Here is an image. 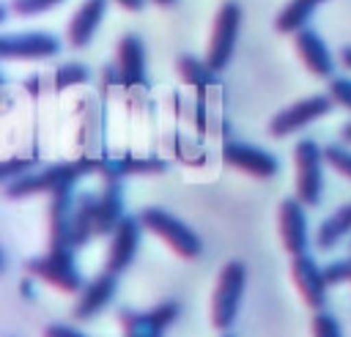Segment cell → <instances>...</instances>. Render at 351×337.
Returning <instances> with one entry per match:
<instances>
[{
	"label": "cell",
	"instance_id": "obj_1",
	"mask_svg": "<svg viewBox=\"0 0 351 337\" xmlns=\"http://www.w3.org/2000/svg\"><path fill=\"white\" fill-rule=\"evenodd\" d=\"M244 285H247V269L241 260H230L225 263V269L219 271L217 288H214V301H211V321L217 329H230L236 315H239V304L244 296Z\"/></svg>",
	"mask_w": 351,
	"mask_h": 337
},
{
	"label": "cell",
	"instance_id": "obj_2",
	"mask_svg": "<svg viewBox=\"0 0 351 337\" xmlns=\"http://www.w3.org/2000/svg\"><path fill=\"white\" fill-rule=\"evenodd\" d=\"M90 167H93L90 162H69V164H52L38 173H25L16 181L5 184V197H27V195H38V192L52 195L58 186L74 184Z\"/></svg>",
	"mask_w": 351,
	"mask_h": 337
},
{
	"label": "cell",
	"instance_id": "obj_3",
	"mask_svg": "<svg viewBox=\"0 0 351 337\" xmlns=\"http://www.w3.org/2000/svg\"><path fill=\"white\" fill-rule=\"evenodd\" d=\"M241 5L236 0H225L217 11V19H214V30H211V41H208V52H206V60L214 71H222L230 58H233V49H236V38H239V30H241Z\"/></svg>",
	"mask_w": 351,
	"mask_h": 337
},
{
	"label": "cell",
	"instance_id": "obj_4",
	"mask_svg": "<svg viewBox=\"0 0 351 337\" xmlns=\"http://www.w3.org/2000/svg\"><path fill=\"white\" fill-rule=\"evenodd\" d=\"M140 219H143V225H145L151 233H156L165 244H170L181 258H195V255H200V238L195 236V230L186 227L181 219L170 216L167 211H162V208H145V211L140 214Z\"/></svg>",
	"mask_w": 351,
	"mask_h": 337
},
{
	"label": "cell",
	"instance_id": "obj_5",
	"mask_svg": "<svg viewBox=\"0 0 351 337\" xmlns=\"http://www.w3.org/2000/svg\"><path fill=\"white\" fill-rule=\"evenodd\" d=\"M27 271L47 279L49 285L66 290V293H74L82 288V277H80V269L74 263V255H71V247L66 249H49L47 255L41 258H33L27 260Z\"/></svg>",
	"mask_w": 351,
	"mask_h": 337
},
{
	"label": "cell",
	"instance_id": "obj_6",
	"mask_svg": "<svg viewBox=\"0 0 351 337\" xmlns=\"http://www.w3.org/2000/svg\"><path fill=\"white\" fill-rule=\"evenodd\" d=\"M321 162H324V151L313 140L296 142V197L304 205L321 203V189H324Z\"/></svg>",
	"mask_w": 351,
	"mask_h": 337
},
{
	"label": "cell",
	"instance_id": "obj_7",
	"mask_svg": "<svg viewBox=\"0 0 351 337\" xmlns=\"http://www.w3.org/2000/svg\"><path fill=\"white\" fill-rule=\"evenodd\" d=\"M332 107H335V99H332V96H324V93H321V96H307V99H302V101H296V104L280 110V112L269 121V132H271L274 137L293 134V132L304 129L307 123L324 118Z\"/></svg>",
	"mask_w": 351,
	"mask_h": 337
},
{
	"label": "cell",
	"instance_id": "obj_8",
	"mask_svg": "<svg viewBox=\"0 0 351 337\" xmlns=\"http://www.w3.org/2000/svg\"><path fill=\"white\" fill-rule=\"evenodd\" d=\"M60 52V41L52 33L44 30H30V33H5L0 36V58L14 60H44L55 58Z\"/></svg>",
	"mask_w": 351,
	"mask_h": 337
},
{
	"label": "cell",
	"instance_id": "obj_9",
	"mask_svg": "<svg viewBox=\"0 0 351 337\" xmlns=\"http://www.w3.org/2000/svg\"><path fill=\"white\" fill-rule=\"evenodd\" d=\"M49 249L71 247V227H74V184H63L49 195ZM74 249V247H71Z\"/></svg>",
	"mask_w": 351,
	"mask_h": 337
},
{
	"label": "cell",
	"instance_id": "obj_10",
	"mask_svg": "<svg viewBox=\"0 0 351 337\" xmlns=\"http://www.w3.org/2000/svg\"><path fill=\"white\" fill-rule=\"evenodd\" d=\"M178 318L176 301H162L151 312H121V326L126 337H165V329Z\"/></svg>",
	"mask_w": 351,
	"mask_h": 337
},
{
	"label": "cell",
	"instance_id": "obj_11",
	"mask_svg": "<svg viewBox=\"0 0 351 337\" xmlns=\"http://www.w3.org/2000/svg\"><path fill=\"white\" fill-rule=\"evenodd\" d=\"M222 159L230 167H239V170H244V173H250L255 178H271L280 170V162L269 151L255 148L250 142H225Z\"/></svg>",
	"mask_w": 351,
	"mask_h": 337
},
{
	"label": "cell",
	"instance_id": "obj_12",
	"mask_svg": "<svg viewBox=\"0 0 351 337\" xmlns=\"http://www.w3.org/2000/svg\"><path fill=\"white\" fill-rule=\"evenodd\" d=\"M291 274H293L296 288H299V293L304 296V301H307L313 310H321L324 301H326V285H329L326 277H324V269H318V263L302 252V255H293Z\"/></svg>",
	"mask_w": 351,
	"mask_h": 337
},
{
	"label": "cell",
	"instance_id": "obj_13",
	"mask_svg": "<svg viewBox=\"0 0 351 337\" xmlns=\"http://www.w3.org/2000/svg\"><path fill=\"white\" fill-rule=\"evenodd\" d=\"M140 227H143V219H137V216H123L118 222V227L112 230V244H110V255H107L110 271L118 274L132 263V258L140 247Z\"/></svg>",
	"mask_w": 351,
	"mask_h": 337
},
{
	"label": "cell",
	"instance_id": "obj_14",
	"mask_svg": "<svg viewBox=\"0 0 351 337\" xmlns=\"http://www.w3.org/2000/svg\"><path fill=\"white\" fill-rule=\"evenodd\" d=\"M280 236L291 255H302L307 247V219L304 203L299 197H288L280 203Z\"/></svg>",
	"mask_w": 351,
	"mask_h": 337
},
{
	"label": "cell",
	"instance_id": "obj_15",
	"mask_svg": "<svg viewBox=\"0 0 351 337\" xmlns=\"http://www.w3.org/2000/svg\"><path fill=\"white\" fill-rule=\"evenodd\" d=\"M296 36V49L304 60V66L315 74V77H329L335 71V60H332V52L329 47L324 44V38L313 30V27H302L293 33Z\"/></svg>",
	"mask_w": 351,
	"mask_h": 337
},
{
	"label": "cell",
	"instance_id": "obj_16",
	"mask_svg": "<svg viewBox=\"0 0 351 337\" xmlns=\"http://www.w3.org/2000/svg\"><path fill=\"white\" fill-rule=\"evenodd\" d=\"M118 71L123 85H143L145 82V47L140 36L126 33L118 44Z\"/></svg>",
	"mask_w": 351,
	"mask_h": 337
},
{
	"label": "cell",
	"instance_id": "obj_17",
	"mask_svg": "<svg viewBox=\"0 0 351 337\" xmlns=\"http://www.w3.org/2000/svg\"><path fill=\"white\" fill-rule=\"evenodd\" d=\"M123 219V189L121 175H107L104 189L99 195V214H96V233H110Z\"/></svg>",
	"mask_w": 351,
	"mask_h": 337
},
{
	"label": "cell",
	"instance_id": "obj_18",
	"mask_svg": "<svg viewBox=\"0 0 351 337\" xmlns=\"http://www.w3.org/2000/svg\"><path fill=\"white\" fill-rule=\"evenodd\" d=\"M104 11H107V0H82V5L74 11L69 22V44L71 47L90 44L99 22L104 19Z\"/></svg>",
	"mask_w": 351,
	"mask_h": 337
},
{
	"label": "cell",
	"instance_id": "obj_19",
	"mask_svg": "<svg viewBox=\"0 0 351 337\" xmlns=\"http://www.w3.org/2000/svg\"><path fill=\"white\" fill-rule=\"evenodd\" d=\"M115 288H118V279H115V271H104V274H99L85 290H82V296H80V301H77V307H74V318H80V321H85V318H90V315H96L99 310H104L107 307V301L115 296Z\"/></svg>",
	"mask_w": 351,
	"mask_h": 337
},
{
	"label": "cell",
	"instance_id": "obj_20",
	"mask_svg": "<svg viewBox=\"0 0 351 337\" xmlns=\"http://www.w3.org/2000/svg\"><path fill=\"white\" fill-rule=\"evenodd\" d=\"M96 214H99V197L96 195H77L74 203V227H71V247L85 244L96 233Z\"/></svg>",
	"mask_w": 351,
	"mask_h": 337
},
{
	"label": "cell",
	"instance_id": "obj_21",
	"mask_svg": "<svg viewBox=\"0 0 351 337\" xmlns=\"http://www.w3.org/2000/svg\"><path fill=\"white\" fill-rule=\"evenodd\" d=\"M321 3H324V0H291V3L277 14L274 27H277L280 33H296V30L307 27L313 11H315Z\"/></svg>",
	"mask_w": 351,
	"mask_h": 337
},
{
	"label": "cell",
	"instance_id": "obj_22",
	"mask_svg": "<svg viewBox=\"0 0 351 337\" xmlns=\"http://www.w3.org/2000/svg\"><path fill=\"white\" fill-rule=\"evenodd\" d=\"M348 233H351V203L340 205L335 214H329L321 222V227H318V247L321 249H332Z\"/></svg>",
	"mask_w": 351,
	"mask_h": 337
},
{
	"label": "cell",
	"instance_id": "obj_23",
	"mask_svg": "<svg viewBox=\"0 0 351 337\" xmlns=\"http://www.w3.org/2000/svg\"><path fill=\"white\" fill-rule=\"evenodd\" d=\"M178 74L184 82L195 85V88H203V85H211L217 79V71L208 66V60H200L195 55H181L178 58Z\"/></svg>",
	"mask_w": 351,
	"mask_h": 337
},
{
	"label": "cell",
	"instance_id": "obj_24",
	"mask_svg": "<svg viewBox=\"0 0 351 337\" xmlns=\"http://www.w3.org/2000/svg\"><path fill=\"white\" fill-rule=\"evenodd\" d=\"M88 77H90V71H88L82 63H63V66H58V71H55V88L63 90V88L88 82Z\"/></svg>",
	"mask_w": 351,
	"mask_h": 337
},
{
	"label": "cell",
	"instance_id": "obj_25",
	"mask_svg": "<svg viewBox=\"0 0 351 337\" xmlns=\"http://www.w3.org/2000/svg\"><path fill=\"white\" fill-rule=\"evenodd\" d=\"M324 159L346 178H351V151L343 148V145H326L324 148Z\"/></svg>",
	"mask_w": 351,
	"mask_h": 337
},
{
	"label": "cell",
	"instance_id": "obj_26",
	"mask_svg": "<svg viewBox=\"0 0 351 337\" xmlns=\"http://www.w3.org/2000/svg\"><path fill=\"white\" fill-rule=\"evenodd\" d=\"M63 0H11V11L19 14V16H36V14L52 11Z\"/></svg>",
	"mask_w": 351,
	"mask_h": 337
},
{
	"label": "cell",
	"instance_id": "obj_27",
	"mask_svg": "<svg viewBox=\"0 0 351 337\" xmlns=\"http://www.w3.org/2000/svg\"><path fill=\"white\" fill-rule=\"evenodd\" d=\"M313 337H343L337 321L329 312H318L313 318Z\"/></svg>",
	"mask_w": 351,
	"mask_h": 337
},
{
	"label": "cell",
	"instance_id": "obj_28",
	"mask_svg": "<svg viewBox=\"0 0 351 337\" xmlns=\"http://www.w3.org/2000/svg\"><path fill=\"white\" fill-rule=\"evenodd\" d=\"M329 96L335 99V104L351 110V79L348 77H335L329 82Z\"/></svg>",
	"mask_w": 351,
	"mask_h": 337
},
{
	"label": "cell",
	"instance_id": "obj_29",
	"mask_svg": "<svg viewBox=\"0 0 351 337\" xmlns=\"http://www.w3.org/2000/svg\"><path fill=\"white\" fill-rule=\"evenodd\" d=\"M33 167V162L30 159H14V162H3V167H0V178L8 184L14 175L19 178V175H25V170H30Z\"/></svg>",
	"mask_w": 351,
	"mask_h": 337
},
{
	"label": "cell",
	"instance_id": "obj_30",
	"mask_svg": "<svg viewBox=\"0 0 351 337\" xmlns=\"http://www.w3.org/2000/svg\"><path fill=\"white\" fill-rule=\"evenodd\" d=\"M44 337H85V334H80V332H74V329H69V326L55 323V326H47Z\"/></svg>",
	"mask_w": 351,
	"mask_h": 337
},
{
	"label": "cell",
	"instance_id": "obj_31",
	"mask_svg": "<svg viewBox=\"0 0 351 337\" xmlns=\"http://www.w3.org/2000/svg\"><path fill=\"white\" fill-rule=\"evenodd\" d=\"M123 8H129V11H140L143 5H145V0H118Z\"/></svg>",
	"mask_w": 351,
	"mask_h": 337
},
{
	"label": "cell",
	"instance_id": "obj_32",
	"mask_svg": "<svg viewBox=\"0 0 351 337\" xmlns=\"http://www.w3.org/2000/svg\"><path fill=\"white\" fill-rule=\"evenodd\" d=\"M340 60H343V66H348V68H351V47H343Z\"/></svg>",
	"mask_w": 351,
	"mask_h": 337
},
{
	"label": "cell",
	"instance_id": "obj_33",
	"mask_svg": "<svg viewBox=\"0 0 351 337\" xmlns=\"http://www.w3.org/2000/svg\"><path fill=\"white\" fill-rule=\"evenodd\" d=\"M343 140H346V142H351V121L343 126Z\"/></svg>",
	"mask_w": 351,
	"mask_h": 337
},
{
	"label": "cell",
	"instance_id": "obj_34",
	"mask_svg": "<svg viewBox=\"0 0 351 337\" xmlns=\"http://www.w3.org/2000/svg\"><path fill=\"white\" fill-rule=\"evenodd\" d=\"M154 3H159V5H173L176 0H154Z\"/></svg>",
	"mask_w": 351,
	"mask_h": 337
},
{
	"label": "cell",
	"instance_id": "obj_35",
	"mask_svg": "<svg viewBox=\"0 0 351 337\" xmlns=\"http://www.w3.org/2000/svg\"><path fill=\"white\" fill-rule=\"evenodd\" d=\"M222 337H230V334H222Z\"/></svg>",
	"mask_w": 351,
	"mask_h": 337
}]
</instances>
